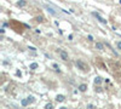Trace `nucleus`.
Returning <instances> with one entry per match:
<instances>
[{
  "mask_svg": "<svg viewBox=\"0 0 121 109\" xmlns=\"http://www.w3.org/2000/svg\"><path fill=\"white\" fill-rule=\"evenodd\" d=\"M52 67L55 68V70H56L57 73H60V69H59V65H58V64H56V63H53V64H52Z\"/></svg>",
  "mask_w": 121,
  "mask_h": 109,
  "instance_id": "obj_13",
  "label": "nucleus"
},
{
  "mask_svg": "<svg viewBox=\"0 0 121 109\" xmlns=\"http://www.w3.org/2000/svg\"><path fill=\"white\" fill-rule=\"evenodd\" d=\"M86 108H88V109H93V108H96L93 104H87V107Z\"/></svg>",
  "mask_w": 121,
  "mask_h": 109,
  "instance_id": "obj_20",
  "label": "nucleus"
},
{
  "mask_svg": "<svg viewBox=\"0 0 121 109\" xmlns=\"http://www.w3.org/2000/svg\"><path fill=\"white\" fill-rule=\"evenodd\" d=\"M26 5H27V0H18L17 4H16L17 7H24Z\"/></svg>",
  "mask_w": 121,
  "mask_h": 109,
  "instance_id": "obj_8",
  "label": "nucleus"
},
{
  "mask_svg": "<svg viewBox=\"0 0 121 109\" xmlns=\"http://www.w3.org/2000/svg\"><path fill=\"white\" fill-rule=\"evenodd\" d=\"M38 67H39V64L36 62H34V63H32L29 65V69H33V70H34V69H38Z\"/></svg>",
  "mask_w": 121,
  "mask_h": 109,
  "instance_id": "obj_12",
  "label": "nucleus"
},
{
  "mask_svg": "<svg viewBox=\"0 0 121 109\" xmlns=\"http://www.w3.org/2000/svg\"><path fill=\"white\" fill-rule=\"evenodd\" d=\"M35 33L36 34H40V33H41V31H40V29H35Z\"/></svg>",
  "mask_w": 121,
  "mask_h": 109,
  "instance_id": "obj_24",
  "label": "nucleus"
},
{
  "mask_svg": "<svg viewBox=\"0 0 121 109\" xmlns=\"http://www.w3.org/2000/svg\"><path fill=\"white\" fill-rule=\"evenodd\" d=\"M21 104H22V107H27V105H29V102H28L27 98H23L21 101Z\"/></svg>",
  "mask_w": 121,
  "mask_h": 109,
  "instance_id": "obj_11",
  "label": "nucleus"
},
{
  "mask_svg": "<svg viewBox=\"0 0 121 109\" xmlns=\"http://www.w3.org/2000/svg\"><path fill=\"white\" fill-rule=\"evenodd\" d=\"M78 90H79L80 92H86V90H87V85H86V84H80L79 87H78Z\"/></svg>",
  "mask_w": 121,
  "mask_h": 109,
  "instance_id": "obj_7",
  "label": "nucleus"
},
{
  "mask_svg": "<svg viewBox=\"0 0 121 109\" xmlns=\"http://www.w3.org/2000/svg\"><path fill=\"white\" fill-rule=\"evenodd\" d=\"M35 19H36V22H39V23H43V22H45V21H44V17H43V16H39V17H36Z\"/></svg>",
  "mask_w": 121,
  "mask_h": 109,
  "instance_id": "obj_14",
  "label": "nucleus"
},
{
  "mask_svg": "<svg viewBox=\"0 0 121 109\" xmlns=\"http://www.w3.org/2000/svg\"><path fill=\"white\" fill-rule=\"evenodd\" d=\"M116 47H117V48H119V50L121 51V40H119V41L116 43Z\"/></svg>",
  "mask_w": 121,
  "mask_h": 109,
  "instance_id": "obj_16",
  "label": "nucleus"
},
{
  "mask_svg": "<svg viewBox=\"0 0 121 109\" xmlns=\"http://www.w3.org/2000/svg\"><path fill=\"white\" fill-rule=\"evenodd\" d=\"M120 4H121V0H120Z\"/></svg>",
  "mask_w": 121,
  "mask_h": 109,
  "instance_id": "obj_26",
  "label": "nucleus"
},
{
  "mask_svg": "<svg viewBox=\"0 0 121 109\" xmlns=\"http://www.w3.org/2000/svg\"><path fill=\"white\" fill-rule=\"evenodd\" d=\"M95 46H96V48H97L98 51H104V44L103 43H99L98 41V43H96Z\"/></svg>",
  "mask_w": 121,
  "mask_h": 109,
  "instance_id": "obj_6",
  "label": "nucleus"
},
{
  "mask_svg": "<svg viewBox=\"0 0 121 109\" xmlns=\"http://www.w3.org/2000/svg\"><path fill=\"white\" fill-rule=\"evenodd\" d=\"M27 100H28V102H29V104H32L35 100H34V97L33 96H29V97H27Z\"/></svg>",
  "mask_w": 121,
  "mask_h": 109,
  "instance_id": "obj_15",
  "label": "nucleus"
},
{
  "mask_svg": "<svg viewBox=\"0 0 121 109\" xmlns=\"http://www.w3.org/2000/svg\"><path fill=\"white\" fill-rule=\"evenodd\" d=\"M0 33H1V34H5V29L1 28V29H0Z\"/></svg>",
  "mask_w": 121,
  "mask_h": 109,
  "instance_id": "obj_23",
  "label": "nucleus"
},
{
  "mask_svg": "<svg viewBox=\"0 0 121 109\" xmlns=\"http://www.w3.org/2000/svg\"><path fill=\"white\" fill-rule=\"evenodd\" d=\"M87 40L88 41H93V36L92 35H87Z\"/></svg>",
  "mask_w": 121,
  "mask_h": 109,
  "instance_id": "obj_18",
  "label": "nucleus"
},
{
  "mask_svg": "<svg viewBox=\"0 0 121 109\" xmlns=\"http://www.w3.org/2000/svg\"><path fill=\"white\" fill-rule=\"evenodd\" d=\"M75 65H76V68L80 69L81 72L87 73V72L90 70V65H88L87 63H85L82 59H76V61H75Z\"/></svg>",
  "mask_w": 121,
  "mask_h": 109,
  "instance_id": "obj_1",
  "label": "nucleus"
},
{
  "mask_svg": "<svg viewBox=\"0 0 121 109\" xmlns=\"http://www.w3.org/2000/svg\"><path fill=\"white\" fill-rule=\"evenodd\" d=\"M45 108H46V109H51V108H52V103H47V104L45 105Z\"/></svg>",
  "mask_w": 121,
  "mask_h": 109,
  "instance_id": "obj_17",
  "label": "nucleus"
},
{
  "mask_svg": "<svg viewBox=\"0 0 121 109\" xmlns=\"http://www.w3.org/2000/svg\"><path fill=\"white\" fill-rule=\"evenodd\" d=\"M59 57L62 61H68L69 59V56H68V52L64 51V50H59Z\"/></svg>",
  "mask_w": 121,
  "mask_h": 109,
  "instance_id": "obj_4",
  "label": "nucleus"
},
{
  "mask_svg": "<svg viewBox=\"0 0 121 109\" xmlns=\"http://www.w3.org/2000/svg\"><path fill=\"white\" fill-rule=\"evenodd\" d=\"M56 101L59 102V103H60V102H64V101H65V96H64V95H57V96H56Z\"/></svg>",
  "mask_w": 121,
  "mask_h": 109,
  "instance_id": "obj_9",
  "label": "nucleus"
},
{
  "mask_svg": "<svg viewBox=\"0 0 121 109\" xmlns=\"http://www.w3.org/2000/svg\"><path fill=\"white\" fill-rule=\"evenodd\" d=\"M16 75H17V76H19V78H21V76H22V73L19 72V70H17V72H16Z\"/></svg>",
  "mask_w": 121,
  "mask_h": 109,
  "instance_id": "obj_21",
  "label": "nucleus"
},
{
  "mask_svg": "<svg viewBox=\"0 0 121 109\" xmlns=\"http://www.w3.org/2000/svg\"><path fill=\"white\" fill-rule=\"evenodd\" d=\"M28 50H30V51H36V48L33 47V46H28Z\"/></svg>",
  "mask_w": 121,
  "mask_h": 109,
  "instance_id": "obj_19",
  "label": "nucleus"
},
{
  "mask_svg": "<svg viewBox=\"0 0 121 109\" xmlns=\"http://www.w3.org/2000/svg\"><path fill=\"white\" fill-rule=\"evenodd\" d=\"M68 39H69V40H73V39H74V36H73V35H72V34H70V35H69V36H68Z\"/></svg>",
  "mask_w": 121,
  "mask_h": 109,
  "instance_id": "obj_22",
  "label": "nucleus"
},
{
  "mask_svg": "<svg viewBox=\"0 0 121 109\" xmlns=\"http://www.w3.org/2000/svg\"><path fill=\"white\" fill-rule=\"evenodd\" d=\"M45 7H46V10H47V11L50 12V15H52V16H57V15H58V13L55 11V10H53L51 6H47V5H45Z\"/></svg>",
  "mask_w": 121,
  "mask_h": 109,
  "instance_id": "obj_5",
  "label": "nucleus"
},
{
  "mask_svg": "<svg viewBox=\"0 0 121 109\" xmlns=\"http://www.w3.org/2000/svg\"><path fill=\"white\" fill-rule=\"evenodd\" d=\"M100 83H102V78H100V76H96L95 78V85H100Z\"/></svg>",
  "mask_w": 121,
  "mask_h": 109,
  "instance_id": "obj_10",
  "label": "nucleus"
},
{
  "mask_svg": "<svg viewBox=\"0 0 121 109\" xmlns=\"http://www.w3.org/2000/svg\"><path fill=\"white\" fill-rule=\"evenodd\" d=\"M18 24H21V23H18L17 21H15V19H12V21L10 22V27H11L16 33H22V32H23V29H22L21 27L18 28Z\"/></svg>",
  "mask_w": 121,
  "mask_h": 109,
  "instance_id": "obj_2",
  "label": "nucleus"
},
{
  "mask_svg": "<svg viewBox=\"0 0 121 109\" xmlns=\"http://www.w3.org/2000/svg\"><path fill=\"white\" fill-rule=\"evenodd\" d=\"M92 15H93V16H95V17H96V18H97V19H98V21H99L100 23H102V24H108V21H107L105 18H103V17L100 16L98 12H92Z\"/></svg>",
  "mask_w": 121,
  "mask_h": 109,
  "instance_id": "obj_3",
  "label": "nucleus"
},
{
  "mask_svg": "<svg viewBox=\"0 0 121 109\" xmlns=\"http://www.w3.org/2000/svg\"><path fill=\"white\" fill-rule=\"evenodd\" d=\"M100 91H102V90H100V87H99V86H98V87H97V88H96V92H100Z\"/></svg>",
  "mask_w": 121,
  "mask_h": 109,
  "instance_id": "obj_25",
  "label": "nucleus"
}]
</instances>
